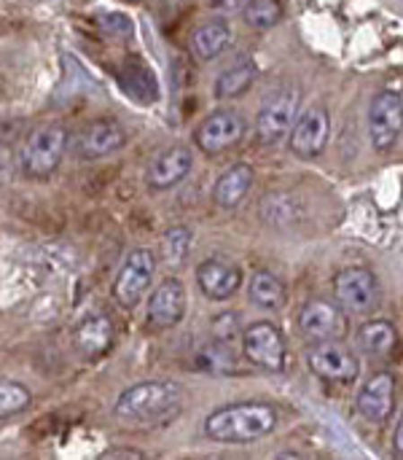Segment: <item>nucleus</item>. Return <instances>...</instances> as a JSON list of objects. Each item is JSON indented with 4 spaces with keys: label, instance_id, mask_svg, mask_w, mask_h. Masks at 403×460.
<instances>
[{
    "label": "nucleus",
    "instance_id": "obj_24",
    "mask_svg": "<svg viewBox=\"0 0 403 460\" xmlns=\"http://www.w3.org/2000/svg\"><path fill=\"white\" fill-rule=\"evenodd\" d=\"M191 243H194V237H191V229L188 226H172V229H167L164 237H162V256H164V261L172 264V267L180 264V261H186V256L191 251Z\"/></svg>",
    "mask_w": 403,
    "mask_h": 460
},
{
    "label": "nucleus",
    "instance_id": "obj_27",
    "mask_svg": "<svg viewBox=\"0 0 403 460\" xmlns=\"http://www.w3.org/2000/svg\"><path fill=\"white\" fill-rule=\"evenodd\" d=\"M240 315L237 313H226V315H218L213 321V334L218 342H234V337L240 334Z\"/></svg>",
    "mask_w": 403,
    "mask_h": 460
},
{
    "label": "nucleus",
    "instance_id": "obj_30",
    "mask_svg": "<svg viewBox=\"0 0 403 460\" xmlns=\"http://www.w3.org/2000/svg\"><path fill=\"white\" fill-rule=\"evenodd\" d=\"M393 450H396V456H401L403 458V415H401V420H399L396 437H393Z\"/></svg>",
    "mask_w": 403,
    "mask_h": 460
},
{
    "label": "nucleus",
    "instance_id": "obj_21",
    "mask_svg": "<svg viewBox=\"0 0 403 460\" xmlns=\"http://www.w3.org/2000/svg\"><path fill=\"white\" fill-rule=\"evenodd\" d=\"M399 345L401 340L390 321H369L358 329V348L369 358H390Z\"/></svg>",
    "mask_w": 403,
    "mask_h": 460
},
{
    "label": "nucleus",
    "instance_id": "obj_16",
    "mask_svg": "<svg viewBox=\"0 0 403 460\" xmlns=\"http://www.w3.org/2000/svg\"><path fill=\"white\" fill-rule=\"evenodd\" d=\"M127 143V129L116 119H97L78 135V154L83 159H105L121 151Z\"/></svg>",
    "mask_w": 403,
    "mask_h": 460
},
{
    "label": "nucleus",
    "instance_id": "obj_14",
    "mask_svg": "<svg viewBox=\"0 0 403 460\" xmlns=\"http://www.w3.org/2000/svg\"><path fill=\"white\" fill-rule=\"evenodd\" d=\"M197 286L199 291L210 299V302H226L229 296H234L242 286V270L223 259V256H213L205 259L197 267Z\"/></svg>",
    "mask_w": 403,
    "mask_h": 460
},
{
    "label": "nucleus",
    "instance_id": "obj_29",
    "mask_svg": "<svg viewBox=\"0 0 403 460\" xmlns=\"http://www.w3.org/2000/svg\"><path fill=\"white\" fill-rule=\"evenodd\" d=\"M250 3L253 0H210V8L223 13V16H229V13H240V11L245 13Z\"/></svg>",
    "mask_w": 403,
    "mask_h": 460
},
{
    "label": "nucleus",
    "instance_id": "obj_2",
    "mask_svg": "<svg viewBox=\"0 0 403 460\" xmlns=\"http://www.w3.org/2000/svg\"><path fill=\"white\" fill-rule=\"evenodd\" d=\"M183 391L172 380H145L129 385L113 404V415L132 423H153L178 412Z\"/></svg>",
    "mask_w": 403,
    "mask_h": 460
},
{
    "label": "nucleus",
    "instance_id": "obj_15",
    "mask_svg": "<svg viewBox=\"0 0 403 460\" xmlns=\"http://www.w3.org/2000/svg\"><path fill=\"white\" fill-rule=\"evenodd\" d=\"M358 415L372 426H382L396 410V377L390 372H377L358 394Z\"/></svg>",
    "mask_w": 403,
    "mask_h": 460
},
{
    "label": "nucleus",
    "instance_id": "obj_13",
    "mask_svg": "<svg viewBox=\"0 0 403 460\" xmlns=\"http://www.w3.org/2000/svg\"><path fill=\"white\" fill-rule=\"evenodd\" d=\"M186 286L178 278H167L153 288L145 318L153 329H175L186 318Z\"/></svg>",
    "mask_w": 403,
    "mask_h": 460
},
{
    "label": "nucleus",
    "instance_id": "obj_18",
    "mask_svg": "<svg viewBox=\"0 0 403 460\" xmlns=\"http://www.w3.org/2000/svg\"><path fill=\"white\" fill-rule=\"evenodd\" d=\"M73 340H75V348H78L89 361L102 358V356L110 350V345H113V323H110L108 315L92 313V315H86V318L75 326Z\"/></svg>",
    "mask_w": 403,
    "mask_h": 460
},
{
    "label": "nucleus",
    "instance_id": "obj_22",
    "mask_svg": "<svg viewBox=\"0 0 403 460\" xmlns=\"http://www.w3.org/2000/svg\"><path fill=\"white\" fill-rule=\"evenodd\" d=\"M248 294H250V302L258 307V310H269V313H277L285 307V286L277 275L267 272V270H258L253 272L250 283H248Z\"/></svg>",
    "mask_w": 403,
    "mask_h": 460
},
{
    "label": "nucleus",
    "instance_id": "obj_9",
    "mask_svg": "<svg viewBox=\"0 0 403 460\" xmlns=\"http://www.w3.org/2000/svg\"><path fill=\"white\" fill-rule=\"evenodd\" d=\"M242 353L253 367L267 372H283L288 361V350L280 329L267 321H258L242 332Z\"/></svg>",
    "mask_w": 403,
    "mask_h": 460
},
{
    "label": "nucleus",
    "instance_id": "obj_7",
    "mask_svg": "<svg viewBox=\"0 0 403 460\" xmlns=\"http://www.w3.org/2000/svg\"><path fill=\"white\" fill-rule=\"evenodd\" d=\"M337 302L353 315H369L380 307L382 288L369 267H347L334 278Z\"/></svg>",
    "mask_w": 403,
    "mask_h": 460
},
{
    "label": "nucleus",
    "instance_id": "obj_6",
    "mask_svg": "<svg viewBox=\"0 0 403 460\" xmlns=\"http://www.w3.org/2000/svg\"><path fill=\"white\" fill-rule=\"evenodd\" d=\"M156 275V256L148 248H135L127 253V259L118 267V275L113 280V296L121 307L132 310L140 305L145 291L151 288Z\"/></svg>",
    "mask_w": 403,
    "mask_h": 460
},
{
    "label": "nucleus",
    "instance_id": "obj_5",
    "mask_svg": "<svg viewBox=\"0 0 403 460\" xmlns=\"http://www.w3.org/2000/svg\"><path fill=\"white\" fill-rule=\"evenodd\" d=\"M299 100H302V94L296 86H283L272 97L264 100V105L256 113V135L261 143L272 146V143H280L285 135H291V129L299 119L296 116Z\"/></svg>",
    "mask_w": 403,
    "mask_h": 460
},
{
    "label": "nucleus",
    "instance_id": "obj_3",
    "mask_svg": "<svg viewBox=\"0 0 403 460\" xmlns=\"http://www.w3.org/2000/svg\"><path fill=\"white\" fill-rule=\"evenodd\" d=\"M67 140H70V135L62 124H57V121L38 124L24 137V143L19 148L22 172L30 178H48L59 167V162L67 151Z\"/></svg>",
    "mask_w": 403,
    "mask_h": 460
},
{
    "label": "nucleus",
    "instance_id": "obj_8",
    "mask_svg": "<svg viewBox=\"0 0 403 460\" xmlns=\"http://www.w3.org/2000/svg\"><path fill=\"white\" fill-rule=\"evenodd\" d=\"M307 364L326 383L355 385V380L361 377V361H358V356H355L353 348L342 345V340L318 342L307 353Z\"/></svg>",
    "mask_w": 403,
    "mask_h": 460
},
{
    "label": "nucleus",
    "instance_id": "obj_12",
    "mask_svg": "<svg viewBox=\"0 0 403 460\" xmlns=\"http://www.w3.org/2000/svg\"><path fill=\"white\" fill-rule=\"evenodd\" d=\"M329 137H331V119H329V111L323 105H312L307 108L293 129H291V151L299 156V159H315L326 151L329 146Z\"/></svg>",
    "mask_w": 403,
    "mask_h": 460
},
{
    "label": "nucleus",
    "instance_id": "obj_23",
    "mask_svg": "<svg viewBox=\"0 0 403 460\" xmlns=\"http://www.w3.org/2000/svg\"><path fill=\"white\" fill-rule=\"evenodd\" d=\"M256 78H258L256 62L242 59V62L226 67V70L215 78V89H213V92H215L218 100H237V97H242L245 92H250V86L256 84Z\"/></svg>",
    "mask_w": 403,
    "mask_h": 460
},
{
    "label": "nucleus",
    "instance_id": "obj_11",
    "mask_svg": "<svg viewBox=\"0 0 403 460\" xmlns=\"http://www.w3.org/2000/svg\"><path fill=\"white\" fill-rule=\"evenodd\" d=\"M245 119L232 111V108H218L213 111L194 132V143L205 151V154H221L232 146H237L245 137Z\"/></svg>",
    "mask_w": 403,
    "mask_h": 460
},
{
    "label": "nucleus",
    "instance_id": "obj_26",
    "mask_svg": "<svg viewBox=\"0 0 403 460\" xmlns=\"http://www.w3.org/2000/svg\"><path fill=\"white\" fill-rule=\"evenodd\" d=\"M27 404H30V391L24 385L11 383V380L0 383V415L3 418H11V415L22 412Z\"/></svg>",
    "mask_w": 403,
    "mask_h": 460
},
{
    "label": "nucleus",
    "instance_id": "obj_20",
    "mask_svg": "<svg viewBox=\"0 0 403 460\" xmlns=\"http://www.w3.org/2000/svg\"><path fill=\"white\" fill-rule=\"evenodd\" d=\"M232 43V27L226 19H213V22H205L199 24L194 32H191V54L197 62H213L215 57H221L226 51V46Z\"/></svg>",
    "mask_w": 403,
    "mask_h": 460
},
{
    "label": "nucleus",
    "instance_id": "obj_25",
    "mask_svg": "<svg viewBox=\"0 0 403 460\" xmlns=\"http://www.w3.org/2000/svg\"><path fill=\"white\" fill-rule=\"evenodd\" d=\"M283 3L280 0H253L245 11V22L253 30H269L283 22Z\"/></svg>",
    "mask_w": 403,
    "mask_h": 460
},
{
    "label": "nucleus",
    "instance_id": "obj_28",
    "mask_svg": "<svg viewBox=\"0 0 403 460\" xmlns=\"http://www.w3.org/2000/svg\"><path fill=\"white\" fill-rule=\"evenodd\" d=\"M100 27L105 30V32H110V35H129L132 32V22L124 16V13H102V22H100Z\"/></svg>",
    "mask_w": 403,
    "mask_h": 460
},
{
    "label": "nucleus",
    "instance_id": "obj_4",
    "mask_svg": "<svg viewBox=\"0 0 403 460\" xmlns=\"http://www.w3.org/2000/svg\"><path fill=\"white\" fill-rule=\"evenodd\" d=\"M366 129L377 154L396 148L403 135V97L396 89H380L372 97L366 111Z\"/></svg>",
    "mask_w": 403,
    "mask_h": 460
},
{
    "label": "nucleus",
    "instance_id": "obj_19",
    "mask_svg": "<svg viewBox=\"0 0 403 460\" xmlns=\"http://www.w3.org/2000/svg\"><path fill=\"white\" fill-rule=\"evenodd\" d=\"M253 178H256V172H253L250 164H245V162L232 164L226 172L218 175V181H215V186H213V199H215V205L223 208V210L237 208V205L250 194Z\"/></svg>",
    "mask_w": 403,
    "mask_h": 460
},
{
    "label": "nucleus",
    "instance_id": "obj_10",
    "mask_svg": "<svg viewBox=\"0 0 403 460\" xmlns=\"http://www.w3.org/2000/svg\"><path fill=\"white\" fill-rule=\"evenodd\" d=\"M345 307L339 302H326V299H310L299 310V329L310 342H329V340H345L350 326L347 315L342 313Z\"/></svg>",
    "mask_w": 403,
    "mask_h": 460
},
{
    "label": "nucleus",
    "instance_id": "obj_1",
    "mask_svg": "<svg viewBox=\"0 0 403 460\" xmlns=\"http://www.w3.org/2000/svg\"><path fill=\"white\" fill-rule=\"evenodd\" d=\"M205 434L221 445H250L277 429V410L264 402H242L213 410L205 418Z\"/></svg>",
    "mask_w": 403,
    "mask_h": 460
},
{
    "label": "nucleus",
    "instance_id": "obj_17",
    "mask_svg": "<svg viewBox=\"0 0 403 460\" xmlns=\"http://www.w3.org/2000/svg\"><path fill=\"white\" fill-rule=\"evenodd\" d=\"M191 167H194V154L186 146H172L151 162L145 181L153 191H167L180 181H186Z\"/></svg>",
    "mask_w": 403,
    "mask_h": 460
}]
</instances>
